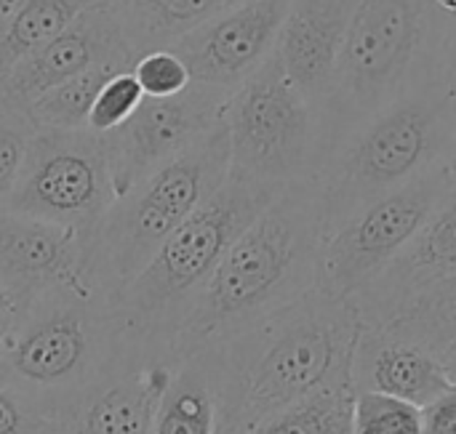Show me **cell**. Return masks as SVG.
<instances>
[{
    "instance_id": "19",
    "label": "cell",
    "mask_w": 456,
    "mask_h": 434,
    "mask_svg": "<svg viewBox=\"0 0 456 434\" xmlns=\"http://www.w3.org/2000/svg\"><path fill=\"white\" fill-rule=\"evenodd\" d=\"M246 0H110L126 43L136 53L171 48L176 40Z\"/></svg>"
},
{
    "instance_id": "4",
    "label": "cell",
    "mask_w": 456,
    "mask_h": 434,
    "mask_svg": "<svg viewBox=\"0 0 456 434\" xmlns=\"http://www.w3.org/2000/svg\"><path fill=\"white\" fill-rule=\"evenodd\" d=\"M278 192V187L230 173L222 187L171 232L150 264L112 301L123 334L131 342L158 347L176 360L174 339L190 304L238 235Z\"/></svg>"
},
{
    "instance_id": "29",
    "label": "cell",
    "mask_w": 456,
    "mask_h": 434,
    "mask_svg": "<svg viewBox=\"0 0 456 434\" xmlns=\"http://www.w3.org/2000/svg\"><path fill=\"white\" fill-rule=\"evenodd\" d=\"M430 69L433 77L456 99V13H436Z\"/></svg>"
},
{
    "instance_id": "13",
    "label": "cell",
    "mask_w": 456,
    "mask_h": 434,
    "mask_svg": "<svg viewBox=\"0 0 456 434\" xmlns=\"http://www.w3.org/2000/svg\"><path fill=\"white\" fill-rule=\"evenodd\" d=\"M0 288L16 307L59 288L94 291L88 240L59 224L0 211Z\"/></svg>"
},
{
    "instance_id": "33",
    "label": "cell",
    "mask_w": 456,
    "mask_h": 434,
    "mask_svg": "<svg viewBox=\"0 0 456 434\" xmlns=\"http://www.w3.org/2000/svg\"><path fill=\"white\" fill-rule=\"evenodd\" d=\"M11 326H13V309L0 312V350H3V347H5V342H8Z\"/></svg>"
},
{
    "instance_id": "12",
    "label": "cell",
    "mask_w": 456,
    "mask_h": 434,
    "mask_svg": "<svg viewBox=\"0 0 456 434\" xmlns=\"http://www.w3.org/2000/svg\"><path fill=\"white\" fill-rule=\"evenodd\" d=\"M289 3L246 0L192 29L171 48L190 67L192 83L230 96L273 56Z\"/></svg>"
},
{
    "instance_id": "8",
    "label": "cell",
    "mask_w": 456,
    "mask_h": 434,
    "mask_svg": "<svg viewBox=\"0 0 456 434\" xmlns=\"http://www.w3.org/2000/svg\"><path fill=\"white\" fill-rule=\"evenodd\" d=\"M222 123L235 176L283 189L315 181L326 163L321 112L289 80L275 51L230 93Z\"/></svg>"
},
{
    "instance_id": "26",
    "label": "cell",
    "mask_w": 456,
    "mask_h": 434,
    "mask_svg": "<svg viewBox=\"0 0 456 434\" xmlns=\"http://www.w3.org/2000/svg\"><path fill=\"white\" fill-rule=\"evenodd\" d=\"M142 101H144V91L136 83L134 72L120 69L99 88V93H96V99H94V104L88 109L86 128L104 136V133L115 131L118 125H123L136 112V107Z\"/></svg>"
},
{
    "instance_id": "22",
    "label": "cell",
    "mask_w": 456,
    "mask_h": 434,
    "mask_svg": "<svg viewBox=\"0 0 456 434\" xmlns=\"http://www.w3.org/2000/svg\"><path fill=\"white\" fill-rule=\"evenodd\" d=\"M382 331L414 342L441 360L456 342V272L411 299Z\"/></svg>"
},
{
    "instance_id": "31",
    "label": "cell",
    "mask_w": 456,
    "mask_h": 434,
    "mask_svg": "<svg viewBox=\"0 0 456 434\" xmlns=\"http://www.w3.org/2000/svg\"><path fill=\"white\" fill-rule=\"evenodd\" d=\"M422 434H456V384L422 408Z\"/></svg>"
},
{
    "instance_id": "24",
    "label": "cell",
    "mask_w": 456,
    "mask_h": 434,
    "mask_svg": "<svg viewBox=\"0 0 456 434\" xmlns=\"http://www.w3.org/2000/svg\"><path fill=\"white\" fill-rule=\"evenodd\" d=\"M353 398V382L331 384L246 434H350Z\"/></svg>"
},
{
    "instance_id": "7",
    "label": "cell",
    "mask_w": 456,
    "mask_h": 434,
    "mask_svg": "<svg viewBox=\"0 0 456 434\" xmlns=\"http://www.w3.org/2000/svg\"><path fill=\"white\" fill-rule=\"evenodd\" d=\"M433 29L430 0H361L321 107L326 160L358 125L433 75Z\"/></svg>"
},
{
    "instance_id": "30",
    "label": "cell",
    "mask_w": 456,
    "mask_h": 434,
    "mask_svg": "<svg viewBox=\"0 0 456 434\" xmlns=\"http://www.w3.org/2000/svg\"><path fill=\"white\" fill-rule=\"evenodd\" d=\"M0 434H59L21 395L0 384Z\"/></svg>"
},
{
    "instance_id": "28",
    "label": "cell",
    "mask_w": 456,
    "mask_h": 434,
    "mask_svg": "<svg viewBox=\"0 0 456 434\" xmlns=\"http://www.w3.org/2000/svg\"><path fill=\"white\" fill-rule=\"evenodd\" d=\"M136 83L142 85L147 99H168L192 85L190 67L174 48H152L144 51L131 67Z\"/></svg>"
},
{
    "instance_id": "10",
    "label": "cell",
    "mask_w": 456,
    "mask_h": 434,
    "mask_svg": "<svg viewBox=\"0 0 456 434\" xmlns=\"http://www.w3.org/2000/svg\"><path fill=\"white\" fill-rule=\"evenodd\" d=\"M112 203L115 187L99 133L35 131L5 211L75 229L91 243Z\"/></svg>"
},
{
    "instance_id": "23",
    "label": "cell",
    "mask_w": 456,
    "mask_h": 434,
    "mask_svg": "<svg viewBox=\"0 0 456 434\" xmlns=\"http://www.w3.org/2000/svg\"><path fill=\"white\" fill-rule=\"evenodd\" d=\"M120 69H131L123 64H99L91 67L32 99L24 109L27 120L35 131H83L88 109L99 93V88Z\"/></svg>"
},
{
    "instance_id": "9",
    "label": "cell",
    "mask_w": 456,
    "mask_h": 434,
    "mask_svg": "<svg viewBox=\"0 0 456 434\" xmlns=\"http://www.w3.org/2000/svg\"><path fill=\"white\" fill-rule=\"evenodd\" d=\"M454 181L452 168L438 163L403 187L361 205L326 232L318 261V291L353 301L409 248Z\"/></svg>"
},
{
    "instance_id": "2",
    "label": "cell",
    "mask_w": 456,
    "mask_h": 434,
    "mask_svg": "<svg viewBox=\"0 0 456 434\" xmlns=\"http://www.w3.org/2000/svg\"><path fill=\"white\" fill-rule=\"evenodd\" d=\"M323 216L318 181L283 187L238 235L190 304L176 360L203 352L318 288Z\"/></svg>"
},
{
    "instance_id": "20",
    "label": "cell",
    "mask_w": 456,
    "mask_h": 434,
    "mask_svg": "<svg viewBox=\"0 0 456 434\" xmlns=\"http://www.w3.org/2000/svg\"><path fill=\"white\" fill-rule=\"evenodd\" d=\"M152 434H216V392L206 352L187 355L174 366Z\"/></svg>"
},
{
    "instance_id": "35",
    "label": "cell",
    "mask_w": 456,
    "mask_h": 434,
    "mask_svg": "<svg viewBox=\"0 0 456 434\" xmlns=\"http://www.w3.org/2000/svg\"><path fill=\"white\" fill-rule=\"evenodd\" d=\"M13 307H16V304H13V299H11V296H8V293L0 288V312H5V309H13Z\"/></svg>"
},
{
    "instance_id": "1",
    "label": "cell",
    "mask_w": 456,
    "mask_h": 434,
    "mask_svg": "<svg viewBox=\"0 0 456 434\" xmlns=\"http://www.w3.org/2000/svg\"><path fill=\"white\" fill-rule=\"evenodd\" d=\"M361 315L310 291L246 331L203 350L216 392V434H246L310 395L350 382Z\"/></svg>"
},
{
    "instance_id": "21",
    "label": "cell",
    "mask_w": 456,
    "mask_h": 434,
    "mask_svg": "<svg viewBox=\"0 0 456 434\" xmlns=\"http://www.w3.org/2000/svg\"><path fill=\"white\" fill-rule=\"evenodd\" d=\"M104 5H110V0H27L16 19L0 32V75L67 29L75 19Z\"/></svg>"
},
{
    "instance_id": "11",
    "label": "cell",
    "mask_w": 456,
    "mask_h": 434,
    "mask_svg": "<svg viewBox=\"0 0 456 434\" xmlns=\"http://www.w3.org/2000/svg\"><path fill=\"white\" fill-rule=\"evenodd\" d=\"M227 99V93L200 83L168 99L144 96L123 125L102 136L115 197L211 131L222 120Z\"/></svg>"
},
{
    "instance_id": "25",
    "label": "cell",
    "mask_w": 456,
    "mask_h": 434,
    "mask_svg": "<svg viewBox=\"0 0 456 434\" xmlns=\"http://www.w3.org/2000/svg\"><path fill=\"white\" fill-rule=\"evenodd\" d=\"M350 434H422V408L379 392H355Z\"/></svg>"
},
{
    "instance_id": "16",
    "label": "cell",
    "mask_w": 456,
    "mask_h": 434,
    "mask_svg": "<svg viewBox=\"0 0 456 434\" xmlns=\"http://www.w3.org/2000/svg\"><path fill=\"white\" fill-rule=\"evenodd\" d=\"M176 363L158 347L131 342L115 374L86 398L69 434H152Z\"/></svg>"
},
{
    "instance_id": "6",
    "label": "cell",
    "mask_w": 456,
    "mask_h": 434,
    "mask_svg": "<svg viewBox=\"0 0 456 434\" xmlns=\"http://www.w3.org/2000/svg\"><path fill=\"white\" fill-rule=\"evenodd\" d=\"M230 176V144L219 120L198 141L115 197L88 243V283L115 301L171 232Z\"/></svg>"
},
{
    "instance_id": "14",
    "label": "cell",
    "mask_w": 456,
    "mask_h": 434,
    "mask_svg": "<svg viewBox=\"0 0 456 434\" xmlns=\"http://www.w3.org/2000/svg\"><path fill=\"white\" fill-rule=\"evenodd\" d=\"M110 61L134 67L136 53L126 43L110 5H104L83 13L67 29L37 45L5 75H0V107L24 112L27 104L43 91Z\"/></svg>"
},
{
    "instance_id": "15",
    "label": "cell",
    "mask_w": 456,
    "mask_h": 434,
    "mask_svg": "<svg viewBox=\"0 0 456 434\" xmlns=\"http://www.w3.org/2000/svg\"><path fill=\"white\" fill-rule=\"evenodd\" d=\"M456 272V181L409 248L353 304L366 326L390 323L411 299Z\"/></svg>"
},
{
    "instance_id": "5",
    "label": "cell",
    "mask_w": 456,
    "mask_h": 434,
    "mask_svg": "<svg viewBox=\"0 0 456 434\" xmlns=\"http://www.w3.org/2000/svg\"><path fill=\"white\" fill-rule=\"evenodd\" d=\"M454 133L456 99L433 75L358 125L315 179L323 235L361 205L446 163Z\"/></svg>"
},
{
    "instance_id": "32",
    "label": "cell",
    "mask_w": 456,
    "mask_h": 434,
    "mask_svg": "<svg viewBox=\"0 0 456 434\" xmlns=\"http://www.w3.org/2000/svg\"><path fill=\"white\" fill-rule=\"evenodd\" d=\"M27 0H0V32L16 19V13L24 8Z\"/></svg>"
},
{
    "instance_id": "3",
    "label": "cell",
    "mask_w": 456,
    "mask_h": 434,
    "mask_svg": "<svg viewBox=\"0 0 456 434\" xmlns=\"http://www.w3.org/2000/svg\"><path fill=\"white\" fill-rule=\"evenodd\" d=\"M128 344L112 304L99 293L48 291L13 307L0 350V384L21 395L56 432L69 434L86 398L115 374Z\"/></svg>"
},
{
    "instance_id": "36",
    "label": "cell",
    "mask_w": 456,
    "mask_h": 434,
    "mask_svg": "<svg viewBox=\"0 0 456 434\" xmlns=\"http://www.w3.org/2000/svg\"><path fill=\"white\" fill-rule=\"evenodd\" d=\"M446 165L452 168V173H454V179H456V133H454V144H452V149H449V157H446Z\"/></svg>"
},
{
    "instance_id": "17",
    "label": "cell",
    "mask_w": 456,
    "mask_h": 434,
    "mask_svg": "<svg viewBox=\"0 0 456 434\" xmlns=\"http://www.w3.org/2000/svg\"><path fill=\"white\" fill-rule=\"evenodd\" d=\"M361 0H291L278 32L275 56L302 96L323 107L334 67Z\"/></svg>"
},
{
    "instance_id": "27",
    "label": "cell",
    "mask_w": 456,
    "mask_h": 434,
    "mask_svg": "<svg viewBox=\"0 0 456 434\" xmlns=\"http://www.w3.org/2000/svg\"><path fill=\"white\" fill-rule=\"evenodd\" d=\"M35 125L24 112L0 107V211H5L29 152Z\"/></svg>"
},
{
    "instance_id": "34",
    "label": "cell",
    "mask_w": 456,
    "mask_h": 434,
    "mask_svg": "<svg viewBox=\"0 0 456 434\" xmlns=\"http://www.w3.org/2000/svg\"><path fill=\"white\" fill-rule=\"evenodd\" d=\"M436 13H456V0H430Z\"/></svg>"
},
{
    "instance_id": "18",
    "label": "cell",
    "mask_w": 456,
    "mask_h": 434,
    "mask_svg": "<svg viewBox=\"0 0 456 434\" xmlns=\"http://www.w3.org/2000/svg\"><path fill=\"white\" fill-rule=\"evenodd\" d=\"M350 382L355 392H379L419 408L454 387L446 363L436 352L366 326L363 320L353 352Z\"/></svg>"
}]
</instances>
